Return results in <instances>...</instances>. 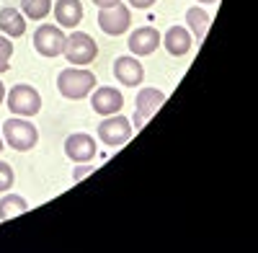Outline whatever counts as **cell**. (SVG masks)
Wrapping results in <instances>:
<instances>
[{"label":"cell","mask_w":258,"mask_h":253,"mask_svg":"<svg viewBox=\"0 0 258 253\" xmlns=\"http://www.w3.org/2000/svg\"><path fill=\"white\" fill-rule=\"evenodd\" d=\"M199 3H217V0H199Z\"/></svg>","instance_id":"25"},{"label":"cell","mask_w":258,"mask_h":253,"mask_svg":"<svg viewBox=\"0 0 258 253\" xmlns=\"http://www.w3.org/2000/svg\"><path fill=\"white\" fill-rule=\"evenodd\" d=\"M96 88V75L85 68H64L59 75H57V91L70 98V101H78V98H85L91 91Z\"/></svg>","instance_id":"1"},{"label":"cell","mask_w":258,"mask_h":253,"mask_svg":"<svg viewBox=\"0 0 258 253\" xmlns=\"http://www.w3.org/2000/svg\"><path fill=\"white\" fill-rule=\"evenodd\" d=\"M129 24H132V13H129V8L124 3L111 6V8H101V13H98V26L109 36L124 34L129 29Z\"/></svg>","instance_id":"7"},{"label":"cell","mask_w":258,"mask_h":253,"mask_svg":"<svg viewBox=\"0 0 258 253\" xmlns=\"http://www.w3.org/2000/svg\"><path fill=\"white\" fill-rule=\"evenodd\" d=\"M11 54H13V41L6 39V36H0V73H8Z\"/></svg>","instance_id":"19"},{"label":"cell","mask_w":258,"mask_h":253,"mask_svg":"<svg viewBox=\"0 0 258 253\" xmlns=\"http://www.w3.org/2000/svg\"><path fill=\"white\" fill-rule=\"evenodd\" d=\"M129 3H132V8L145 11V8H153V6H155V0H129Z\"/></svg>","instance_id":"22"},{"label":"cell","mask_w":258,"mask_h":253,"mask_svg":"<svg viewBox=\"0 0 258 253\" xmlns=\"http://www.w3.org/2000/svg\"><path fill=\"white\" fill-rule=\"evenodd\" d=\"M3 98H6V86H3V80H0V103H3Z\"/></svg>","instance_id":"24"},{"label":"cell","mask_w":258,"mask_h":253,"mask_svg":"<svg viewBox=\"0 0 258 253\" xmlns=\"http://www.w3.org/2000/svg\"><path fill=\"white\" fill-rule=\"evenodd\" d=\"M3 145H6V142H3V135H0V150H3Z\"/></svg>","instance_id":"26"},{"label":"cell","mask_w":258,"mask_h":253,"mask_svg":"<svg viewBox=\"0 0 258 253\" xmlns=\"http://www.w3.org/2000/svg\"><path fill=\"white\" fill-rule=\"evenodd\" d=\"M186 24H188L191 36L202 41V39L207 36V31H209L212 18H209V13H207V11H202L199 6H194V8H188V11H186Z\"/></svg>","instance_id":"16"},{"label":"cell","mask_w":258,"mask_h":253,"mask_svg":"<svg viewBox=\"0 0 258 253\" xmlns=\"http://www.w3.org/2000/svg\"><path fill=\"white\" fill-rule=\"evenodd\" d=\"M0 31H3L8 39H18V36H24V31H26V18H24V13L21 11H16V8H3L0 11Z\"/></svg>","instance_id":"15"},{"label":"cell","mask_w":258,"mask_h":253,"mask_svg":"<svg viewBox=\"0 0 258 253\" xmlns=\"http://www.w3.org/2000/svg\"><path fill=\"white\" fill-rule=\"evenodd\" d=\"M114 78L126 88H135L145 80V68L135 57H116L114 59Z\"/></svg>","instance_id":"12"},{"label":"cell","mask_w":258,"mask_h":253,"mask_svg":"<svg viewBox=\"0 0 258 253\" xmlns=\"http://www.w3.org/2000/svg\"><path fill=\"white\" fill-rule=\"evenodd\" d=\"M96 140L85 132H75L64 140V155H68L73 163H88L96 158Z\"/></svg>","instance_id":"9"},{"label":"cell","mask_w":258,"mask_h":253,"mask_svg":"<svg viewBox=\"0 0 258 253\" xmlns=\"http://www.w3.org/2000/svg\"><path fill=\"white\" fill-rule=\"evenodd\" d=\"M64 59L75 68H85L98 57V44L91 34L85 31H73L70 36H64V49H62Z\"/></svg>","instance_id":"2"},{"label":"cell","mask_w":258,"mask_h":253,"mask_svg":"<svg viewBox=\"0 0 258 253\" xmlns=\"http://www.w3.org/2000/svg\"><path fill=\"white\" fill-rule=\"evenodd\" d=\"M8 109L13 116H34L41 111V96L36 93V88L26 86V83H18L8 91Z\"/></svg>","instance_id":"4"},{"label":"cell","mask_w":258,"mask_h":253,"mask_svg":"<svg viewBox=\"0 0 258 253\" xmlns=\"http://www.w3.org/2000/svg\"><path fill=\"white\" fill-rule=\"evenodd\" d=\"M93 3H96L98 8H111V6H119L121 0H93Z\"/></svg>","instance_id":"23"},{"label":"cell","mask_w":258,"mask_h":253,"mask_svg":"<svg viewBox=\"0 0 258 253\" xmlns=\"http://www.w3.org/2000/svg\"><path fill=\"white\" fill-rule=\"evenodd\" d=\"M91 106H93V111L101 114V116H111V114H119V111H121L124 96H121L116 88H111V86H101V88H96L93 96H91Z\"/></svg>","instance_id":"11"},{"label":"cell","mask_w":258,"mask_h":253,"mask_svg":"<svg viewBox=\"0 0 258 253\" xmlns=\"http://www.w3.org/2000/svg\"><path fill=\"white\" fill-rule=\"evenodd\" d=\"M191 41H194V36H191V31L186 26H170L165 31V36H163V47H165L168 54L183 57V54L191 52Z\"/></svg>","instance_id":"13"},{"label":"cell","mask_w":258,"mask_h":253,"mask_svg":"<svg viewBox=\"0 0 258 253\" xmlns=\"http://www.w3.org/2000/svg\"><path fill=\"white\" fill-rule=\"evenodd\" d=\"M93 171H96V165H93V163H78V165H75V171H73V178H75V181H83L85 176H91Z\"/></svg>","instance_id":"21"},{"label":"cell","mask_w":258,"mask_h":253,"mask_svg":"<svg viewBox=\"0 0 258 253\" xmlns=\"http://www.w3.org/2000/svg\"><path fill=\"white\" fill-rule=\"evenodd\" d=\"M132 132H135L132 121H129L126 116H121V114L119 116L111 114V116H106L103 121H98V140L103 145H109V147H119V145L129 142Z\"/></svg>","instance_id":"5"},{"label":"cell","mask_w":258,"mask_h":253,"mask_svg":"<svg viewBox=\"0 0 258 253\" xmlns=\"http://www.w3.org/2000/svg\"><path fill=\"white\" fill-rule=\"evenodd\" d=\"M57 24L64 29H75L83 21V3L80 0H57V6H52Z\"/></svg>","instance_id":"14"},{"label":"cell","mask_w":258,"mask_h":253,"mask_svg":"<svg viewBox=\"0 0 258 253\" xmlns=\"http://www.w3.org/2000/svg\"><path fill=\"white\" fill-rule=\"evenodd\" d=\"M3 142H8L18 153H26L31 147H36L39 132L31 121H26V116H13L3 124Z\"/></svg>","instance_id":"3"},{"label":"cell","mask_w":258,"mask_h":253,"mask_svg":"<svg viewBox=\"0 0 258 253\" xmlns=\"http://www.w3.org/2000/svg\"><path fill=\"white\" fill-rule=\"evenodd\" d=\"M13 181H16V176H13V168H11L6 160H0V194L8 192V188L13 186Z\"/></svg>","instance_id":"20"},{"label":"cell","mask_w":258,"mask_h":253,"mask_svg":"<svg viewBox=\"0 0 258 253\" xmlns=\"http://www.w3.org/2000/svg\"><path fill=\"white\" fill-rule=\"evenodd\" d=\"M49 11H52V0H21V13L26 18L41 21L49 16Z\"/></svg>","instance_id":"18"},{"label":"cell","mask_w":258,"mask_h":253,"mask_svg":"<svg viewBox=\"0 0 258 253\" xmlns=\"http://www.w3.org/2000/svg\"><path fill=\"white\" fill-rule=\"evenodd\" d=\"M29 212V202L24 197H18V194H6L3 199H0V222H6V220H13L18 215H24Z\"/></svg>","instance_id":"17"},{"label":"cell","mask_w":258,"mask_h":253,"mask_svg":"<svg viewBox=\"0 0 258 253\" xmlns=\"http://www.w3.org/2000/svg\"><path fill=\"white\" fill-rule=\"evenodd\" d=\"M126 47H129V52L137 54V57L153 54L160 47V31L153 29V26H140V29H135L132 34H129Z\"/></svg>","instance_id":"8"},{"label":"cell","mask_w":258,"mask_h":253,"mask_svg":"<svg viewBox=\"0 0 258 253\" xmlns=\"http://www.w3.org/2000/svg\"><path fill=\"white\" fill-rule=\"evenodd\" d=\"M165 103V93L158 91V88H142L137 93V111H135V126L140 130V126L147 121V119H153L155 111Z\"/></svg>","instance_id":"10"},{"label":"cell","mask_w":258,"mask_h":253,"mask_svg":"<svg viewBox=\"0 0 258 253\" xmlns=\"http://www.w3.org/2000/svg\"><path fill=\"white\" fill-rule=\"evenodd\" d=\"M34 49L41 57H59L64 49V34L54 24H41L34 31Z\"/></svg>","instance_id":"6"}]
</instances>
